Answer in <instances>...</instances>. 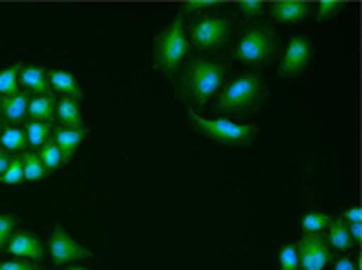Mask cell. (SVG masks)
Listing matches in <instances>:
<instances>
[{
    "mask_svg": "<svg viewBox=\"0 0 362 270\" xmlns=\"http://www.w3.org/2000/svg\"><path fill=\"white\" fill-rule=\"evenodd\" d=\"M226 75V64L209 58H195L182 68L178 79H174V87L187 108H203L216 93L222 91Z\"/></svg>",
    "mask_w": 362,
    "mask_h": 270,
    "instance_id": "6da1fadb",
    "label": "cell"
},
{
    "mask_svg": "<svg viewBox=\"0 0 362 270\" xmlns=\"http://www.w3.org/2000/svg\"><path fill=\"white\" fill-rule=\"evenodd\" d=\"M267 102V85L257 73H243L223 85L218 97L222 113H251Z\"/></svg>",
    "mask_w": 362,
    "mask_h": 270,
    "instance_id": "7a4b0ae2",
    "label": "cell"
},
{
    "mask_svg": "<svg viewBox=\"0 0 362 270\" xmlns=\"http://www.w3.org/2000/svg\"><path fill=\"white\" fill-rule=\"evenodd\" d=\"M191 42L187 37L185 17L176 15L174 21L168 25L158 37L153 46V68L174 79V75L182 68Z\"/></svg>",
    "mask_w": 362,
    "mask_h": 270,
    "instance_id": "3957f363",
    "label": "cell"
},
{
    "mask_svg": "<svg viewBox=\"0 0 362 270\" xmlns=\"http://www.w3.org/2000/svg\"><path fill=\"white\" fill-rule=\"evenodd\" d=\"M187 116L195 133L226 147H249L259 133L255 124H240L228 118H203L191 108H187Z\"/></svg>",
    "mask_w": 362,
    "mask_h": 270,
    "instance_id": "277c9868",
    "label": "cell"
},
{
    "mask_svg": "<svg viewBox=\"0 0 362 270\" xmlns=\"http://www.w3.org/2000/svg\"><path fill=\"white\" fill-rule=\"evenodd\" d=\"M278 52V33L269 25H252L245 29L234 46V58L249 66H265L274 62Z\"/></svg>",
    "mask_w": 362,
    "mask_h": 270,
    "instance_id": "5b68a950",
    "label": "cell"
},
{
    "mask_svg": "<svg viewBox=\"0 0 362 270\" xmlns=\"http://www.w3.org/2000/svg\"><path fill=\"white\" fill-rule=\"evenodd\" d=\"M234 29L236 23L228 15H203L193 23L189 42H193V46L201 52L222 50L232 39Z\"/></svg>",
    "mask_w": 362,
    "mask_h": 270,
    "instance_id": "8992f818",
    "label": "cell"
},
{
    "mask_svg": "<svg viewBox=\"0 0 362 270\" xmlns=\"http://www.w3.org/2000/svg\"><path fill=\"white\" fill-rule=\"evenodd\" d=\"M315 58V46L310 42V37L305 33L292 35L288 39L286 52L281 56L278 66L279 79H298Z\"/></svg>",
    "mask_w": 362,
    "mask_h": 270,
    "instance_id": "52a82bcc",
    "label": "cell"
},
{
    "mask_svg": "<svg viewBox=\"0 0 362 270\" xmlns=\"http://www.w3.org/2000/svg\"><path fill=\"white\" fill-rule=\"evenodd\" d=\"M296 252L300 270H325L334 260L332 247L323 233H303L300 242L296 243Z\"/></svg>",
    "mask_w": 362,
    "mask_h": 270,
    "instance_id": "ba28073f",
    "label": "cell"
},
{
    "mask_svg": "<svg viewBox=\"0 0 362 270\" xmlns=\"http://www.w3.org/2000/svg\"><path fill=\"white\" fill-rule=\"evenodd\" d=\"M48 245H50V260H52V264H54L56 269L93 256V252L89 247H83L81 243L75 242L73 235L62 225H56Z\"/></svg>",
    "mask_w": 362,
    "mask_h": 270,
    "instance_id": "9c48e42d",
    "label": "cell"
},
{
    "mask_svg": "<svg viewBox=\"0 0 362 270\" xmlns=\"http://www.w3.org/2000/svg\"><path fill=\"white\" fill-rule=\"evenodd\" d=\"M6 250H8V254L13 258L31 260V262H37V264L46 258V245L31 231H15L13 238L8 240Z\"/></svg>",
    "mask_w": 362,
    "mask_h": 270,
    "instance_id": "30bf717a",
    "label": "cell"
},
{
    "mask_svg": "<svg viewBox=\"0 0 362 270\" xmlns=\"http://www.w3.org/2000/svg\"><path fill=\"white\" fill-rule=\"evenodd\" d=\"M89 135V128H64V126H56L52 128V140L56 142V147L60 149L62 155V163H71L77 155L79 145L85 140V136Z\"/></svg>",
    "mask_w": 362,
    "mask_h": 270,
    "instance_id": "8fae6325",
    "label": "cell"
},
{
    "mask_svg": "<svg viewBox=\"0 0 362 270\" xmlns=\"http://www.w3.org/2000/svg\"><path fill=\"white\" fill-rule=\"evenodd\" d=\"M269 8L278 23L294 25V23L307 19L313 6H310V2H305V0H278V2H272Z\"/></svg>",
    "mask_w": 362,
    "mask_h": 270,
    "instance_id": "7c38bea8",
    "label": "cell"
},
{
    "mask_svg": "<svg viewBox=\"0 0 362 270\" xmlns=\"http://www.w3.org/2000/svg\"><path fill=\"white\" fill-rule=\"evenodd\" d=\"M19 85L25 87L28 93L33 95H50V82H48V70L35 64H23L21 75H19Z\"/></svg>",
    "mask_w": 362,
    "mask_h": 270,
    "instance_id": "4fadbf2b",
    "label": "cell"
},
{
    "mask_svg": "<svg viewBox=\"0 0 362 270\" xmlns=\"http://www.w3.org/2000/svg\"><path fill=\"white\" fill-rule=\"evenodd\" d=\"M48 82H50V89L60 93L62 97H71L77 102L83 99V89L79 87V81L75 79V75L69 70H62V68L48 70Z\"/></svg>",
    "mask_w": 362,
    "mask_h": 270,
    "instance_id": "5bb4252c",
    "label": "cell"
},
{
    "mask_svg": "<svg viewBox=\"0 0 362 270\" xmlns=\"http://www.w3.org/2000/svg\"><path fill=\"white\" fill-rule=\"evenodd\" d=\"M29 93L28 91H19L15 95H8V97H2L0 99V118H4L6 122L11 124H17V122H23L28 118V108H29Z\"/></svg>",
    "mask_w": 362,
    "mask_h": 270,
    "instance_id": "9a60e30c",
    "label": "cell"
},
{
    "mask_svg": "<svg viewBox=\"0 0 362 270\" xmlns=\"http://www.w3.org/2000/svg\"><path fill=\"white\" fill-rule=\"evenodd\" d=\"M56 118L60 126L64 128H85L83 113H81V102L71 99V97H60L56 102Z\"/></svg>",
    "mask_w": 362,
    "mask_h": 270,
    "instance_id": "2e32d148",
    "label": "cell"
},
{
    "mask_svg": "<svg viewBox=\"0 0 362 270\" xmlns=\"http://www.w3.org/2000/svg\"><path fill=\"white\" fill-rule=\"evenodd\" d=\"M29 120L35 122H44V124H52L56 116V99L54 95H35L29 99L28 108Z\"/></svg>",
    "mask_w": 362,
    "mask_h": 270,
    "instance_id": "e0dca14e",
    "label": "cell"
},
{
    "mask_svg": "<svg viewBox=\"0 0 362 270\" xmlns=\"http://www.w3.org/2000/svg\"><path fill=\"white\" fill-rule=\"evenodd\" d=\"M327 229H329V233L325 235V240H327L332 250L348 252V250L354 247V242H352V238H350V233H348V225H346V221H344L341 216H339V219H334L332 225H329Z\"/></svg>",
    "mask_w": 362,
    "mask_h": 270,
    "instance_id": "ac0fdd59",
    "label": "cell"
},
{
    "mask_svg": "<svg viewBox=\"0 0 362 270\" xmlns=\"http://www.w3.org/2000/svg\"><path fill=\"white\" fill-rule=\"evenodd\" d=\"M25 136H28V145H31L33 149H40L44 147L48 140H50V135H52V124H44V122H35V120H25Z\"/></svg>",
    "mask_w": 362,
    "mask_h": 270,
    "instance_id": "d6986e66",
    "label": "cell"
},
{
    "mask_svg": "<svg viewBox=\"0 0 362 270\" xmlns=\"http://www.w3.org/2000/svg\"><path fill=\"white\" fill-rule=\"evenodd\" d=\"M0 142H2V149H6L8 153H21L28 149V136H25V130L19 126H6L0 135Z\"/></svg>",
    "mask_w": 362,
    "mask_h": 270,
    "instance_id": "ffe728a7",
    "label": "cell"
},
{
    "mask_svg": "<svg viewBox=\"0 0 362 270\" xmlns=\"http://www.w3.org/2000/svg\"><path fill=\"white\" fill-rule=\"evenodd\" d=\"M23 64H11L6 68H0V99L19 93V75Z\"/></svg>",
    "mask_w": 362,
    "mask_h": 270,
    "instance_id": "44dd1931",
    "label": "cell"
},
{
    "mask_svg": "<svg viewBox=\"0 0 362 270\" xmlns=\"http://www.w3.org/2000/svg\"><path fill=\"white\" fill-rule=\"evenodd\" d=\"M23 159V171H25V180L28 182H40L44 180L46 176H50V171L44 167V163L40 161L37 153H31V151H25L21 155Z\"/></svg>",
    "mask_w": 362,
    "mask_h": 270,
    "instance_id": "7402d4cb",
    "label": "cell"
},
{
    "mask_svg": "<svg viewBox=\"0 0 362 270\" xmlns=\"http://www.w3.org/2000/svg\"><path fill=\"white\" fill-rule=\"evenodd\" d=\"M23 180H25L23 159H21V155H13L6 171L0 176V184H4V186H21Z\"/></svg>",
    "mask_w": 362,
    "mask_h": 270,
    "instance_id": "603a6c76",
    "label": "cell"
},
{
    "mask_svg": "<svg viewBox=\"0 0 362 270\" xmlns=\"http://www.w3.org/2000/svg\"><path fill=\"white\" fill-rule=\"evenodd\" d=\"M332 216L325 215V213H315L310 211L307 215H303L300 219V227H303V233H323V229H327L332 225Z\"/></svg>",
    "mask_w": 362,
    "mask_h": 270,
    "instance_id": "cb8c5ba5",
    "label": "cell"
},
{
    "mask_svg": "<svg viewBox=\"0 0 362 270\" xmlns=\"http://www.w3.org/2000/svg\"><path fill=\"white\" fill-rule=\"evenodd\" d=\"M40 161L44 163V167L52 173L56 171L60 165H62V155H60V149L56 147V142L50 138L44 147H40V153H37Z\"/></svg>",
    "mask_w": 362,
    "mask_h": 270,
    "instance_id": "d4e9b609",
    "label": "cell"
},
{
    "mask_svg": "<svg viewBox=\"0 0 362 270\" xmlns=\"http://www.w3.org/2000/svg\"><path fill=\"white\" fill-rule=\"evenodd\" d=\"M315 6H317V21L323 23V21L334 19L335 15H339L346 8V2H341V0H321Z\"/></svg>",
    "mask_w": 362,
    "mask_h": 270,
    "instance_id": "484cf974",
    "label": "cell"
},
{
    "mask_svg": "<svg viewBox=\"0 0 362 270\" xmlns=\"http://www.w3.org/2000/svg\"><path fill=\"white\" fill-rule=\"evenodd\" d=\"M278 260H279V269L281 270H300V266H298V252H296V243H286L284 247H279Z\"/></svg>",
    "mask_w": 362,
    "mask_h": 270,
    "instance_id": "4316f807",
    "label": "cell"
},
{
    "mask_svg": "<svg viewBox=\"0 0 362 270\" xmlns=\"http://www.w3.org/2000/svg\"><path fill=\"white\" fill-rule=\"evenodd\" d=\"M17 223L19 219L11 213H0V252L8 245V240L13 238V233L17 231Z\"/></svg>",
    "mask_w": 362,
    "mask_h": 270,
    "instance_id": "83f0119b",
    "label": "cell"
},
{
    "mask_svg": "<svg viewBox=\"0 0 362 270\" xmlns=\"http://www.w3.org/2000/svg\"><path fill=\"white\" fill-rule=\"evenodd\" d=\"M222 2H214V0H191V2H182L180 6V15H197V13H207L211 8H218Z\"/></svg>",
    "mask_w": 362,
    "mask_h": 270,
    "instance_id": "f1b7e54d",
    "label": "cell"
},
{
    "mask_svg": "<svg viewBox=\"0 0 362 270\" xmlns=\"http://www.w3.org/2000/svg\"><path fill=\"white\" fill-rule=\"evenodd\" d=\"M236 8L245 17H259L265 11V2H261V0H240V2H236Z\"/></svg>",
    "mask_w": 362,
    "mask_h": 270,
    "instance_id": "f546056e",
    "label": "cell"
},
{
    "mask_svg": "<svg viewBox=\"0 0 362 270\" xmlns=\"http://www.w3.org/2000/svg\"><path fill=\"white\" fill-rule=\"evenodd\" d=\"M0 270H42V266L37 262H31V260L13 258V260H2L0 262Z\"/></svg>",
    "mask_w": 362,
    "mask_h": 270,
    "instance_id": "4dcf8cb0",
    "label": "cell"
},
{
    "mask_svg": "<svg viewBox=\"0 0 362 270\" xmlns=\"http://www.w3.org/2000/svg\"><path fill=\"white\" fill-rule=\"evenodd\" d=\"M341 219L346 221V225H348V223H358V221L362 219L361 207H352V209H348V211L341 215Z\"/></svg>",
    "mask_w": 362,
    "mask_h": 270,
    "instance_id": "1f68e13d",
    "label": "cell"
},
{
    "mask_svg": "<svg viewBox=\"0 0 362 270\" xmlns=\"http://www.w3.org/2000/svg\"><path fill=\"white\" fill-rule=\"evenodd\" d=\"M348 233H350V238H352V242H354V245L356 243H361V235H362V225L361 221L358 223H348Z\"/></svg>",
    "mask_w": 362,
    "mask_h": 270,
    "instance_id": "d6a6232c",
    "label": "cell"
},
{
    "mask_svg": "<svg viewBox=\"0 0 362 270\" xmlns=\"http://www.w3.org/2000/svg\"><path fill=\"white\" fill-rule=\"evenodd\" d=\"M335 270H358V264L352 258H339L335 262Z\"/></svg>",
    "mask_w": 362,
    "mask_h": 270,
    "instance_id": "836d02e7",
    "label": "cell"
},
{
    "mask_svg": "<svg viewBox=\"0 0 362 270\" xmlns=\"http://www.w3.org/2000/svg\"><path fill=\"white\" fill-rule=\"evenodd\" d=\"M11 159H13V153H8L6 149H0V176L6 171V167H8Z\"/></svg>",
    "mask_w": 362,
    "mask_h": 270,
    "instance_id": "e575fe53",
    "label": "cell"
},
{
    "mask_svg": "<svg viewBox=\"0 0 362 270\" xmlns=\"http://www.w3.org/2000/svg\"><path fill=\"white\" fill-rule=\"evenodd\" d=\"M62 270H91V269H83V266H64Z\"/></svg>",
    "mask_w": 362,
    "mask_h": 270,
    "instance_id": "d590c367",
    "label": "cell"
},
{
    "mask_svg": "<svg viewBox=\"0 0 362 270\" xmlns=\"http://www.w3.org/2000/svg\"><path fill=\"white\" fill-rule=\"evenodd\" d=\"M0 135H2V122H0Z\"/></svg>",
    "mask_w": 362,
    "mask_h": 270,
    "instance_id": "8d00e7d4",
    "label": "cell"
}]
</instances>
